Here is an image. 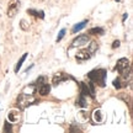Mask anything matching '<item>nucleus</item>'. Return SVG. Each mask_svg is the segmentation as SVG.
<instances>
[{"label":"nucleus","mask_w":133,"mask_h":133,"mask_svg":"<svg viewBox=\"0 0 133 133\" xmlns=\"http://www.w3.org/2000/svg\"><path fill=\"white\" fill-rule=\"evenodd\" d=\"M106 75H107V71L105 69H94L88 74V78L94 84H97L99 86L104 88L106 85V81H105L106 80Z\"/></svg>","instance_id":"obj_1"},{"label":"nucleus","mask_w":133,"mask_h":133,"mask_svg":"<svg viewBox=\"0 0 133 133\" xmlns=\"http://www.w3.org/2000/svg\"><path fill=\"white\" fill-rule=\"evenodd\" d=\"M36 102H37V100L33 97V95H29V94H25V92H21L17 97V106L21 110L26 109L27 106L36 104Z\"/></svg>","instance_id":"obj_2"},{"label":"nucleus","mask_w":133,"mask_h":133,"mask_svg":"<svg viewBox=\"0 0 133 133\" xmlns=\"http://www.w3.org/2000/svg\"><path fill=\"white\" fill-rule=\"evenodd\" d=\"M129 68H131V64H129V61L127 58H121V59L117 61L116 69L118 70V73L123 76L126 80H127V76L129 75Z\"/></svg>","instance_id":"obj_3"},{"label":"nucleus","mask_w":133,"mask_h":133,"mask_svg":"<svg viewBox=\"0 0 133 133\" xmlns=\"http://www.w3.org/2000/svg\"><path fill=\"white\" fill-rule=\"evenodd\" d=\"M79 88H80V95L83 96H90L91 99H95V88H94V83L89 81L86 83H79Z\"/></svg>","instance_id":"obj_4"},{"label":"nucleus","mask_w":133,"mask_h":133,"mask_svg":"<svg viewBox=\"0 0 133 133\" xmlns=\"http://www.w3.org/2000/svg\"><path fill=\"white\" fill-rule=\"evenodd\" d=\"M90 42V37L88 35H80L71 42V47H83Z\"/></svg>","instance_id":"obj_5"},{"label":"nucleus","mask_w":133,"mask_h":133,"mask_svg":"<svg viewBox=\"0 0 133 133\" xmlns=\"http://www.w3.org/2000/svg\"><path fill=\"white\" fill-rule=\"evenodd\" d=\"M19 9H20V1H17V0L12 1L9 5V8H8V16L9 17H14L15 15L17 14Z\"/></svg>","instance_id":"obj_6"},{"label":"nucleus","mask_w":133,"mask_h":133,"mask_svg":"<svg viewBox=\"0 0 133 133\" xmlns=\"http://www.w3.org/2000/svg\"><path fill=\"white\" fill-rule=\"evenodd\" d=\"M91 57V53L88 51V49H85V51H80V52L78 53L75 56V59L78 61V62H83V61H88V59H90Z\"/></svg>","instance_id":"obj_7"},{"label":"nucleus","mask_w":133,"mask_h":133,"mask_svg":"<svg viewBox=\"0 0 133 133\" xmlns=\"http://www.w3.org/2000/svg\"><path fill=\"white\" fill-rule=\"evenodd\" d=\"M38 89V94L42 96H46L49 94V91H51V85L47 84V83H44V84H41L39 86H37Z\"/></svg>","instance_id":"obj_8"},{"label":"nucleus","mask_w":133,"mask_h":133,"mask_svg":"<svg viewBox=\"0 0 133 133\" xmlns=\"http://www.w3.org/2000/svg\"><path fill=\"white\" fill-rule=\"evenodd\" d=\"M68 79V76L64 75L63 73H57L56 75L53 76V84L54 85H58V84H61L62 81H65Z\"/></svg>","instance_id":"obj_9"},{"label":"nucleus","mask_w":133,"mask_h":133,"mask_svg":"<svg viewBox=\"0 0 133 133\" xmlns=\"http://www.w3.org/2000/svg\"><path fill=\"white\" fill-rule=\"evenodd\" d=\"M86 24H88V20H84V21H81V22H78V24H75L74 26H73V29H71V32H73V33L79 32L80 30H83L84 27H85Z\"/></svg>","instance_id":"obj_10"},{"label":"nucleus","mask_w":133,"mask_h":133,"mask_svg":"<svg viewBox=\"0 0 133 133\" xmlns=\"http://www.w3.org/2000/svg\"><path fill=\"white\" fill-rule=\"evenodd\" d=\"M102 112H101V110L100 109H97V110H95L94 112H92V119L95 121L96 123H100V122H102Z\"/></svg>","instance_id":"obj_11"},{"label":"nucleus","mask_w":133,"mask_h":133,"mask_svg":"<svg viewBox=\"0 0 133 133\" xmlns=\"http://www.w3.org/2000/svg\"><path fill=\"white\" fill-rule=\"evenodd\" d=\"M8 118H9V121L11 123H14V122H17V121H19L20 116L16 111H10L9 114H8Z\"/></svg>","instance_id":"obj_12"},{"label":"nucleus","mask_w":133,"mask_h":133,"mask_svg":"<svg viewBox=\"0 0 133 133\" xmlns=\"http://www.w3.org/2000/svg\"><path fill=\"white\" fill-rule=\"evenodd\" d=\"M27 14L33 15V16H36V17H39V19H44V12H43L42 10L37 11V10H35V9H29V10H27Z\"/></svg>","instance_id":"obj_13"},{"label":"nucleus","mask_w":133,"mask_h":133,"mask_svg":"<svg viewBox=\"0 0 133 133\" xmlns=\"http://www.w3.org/2000/svg\"><path fill=\"white\" fill-rule=\"evenodd\" d=\"M89 35H92V36H101L104 35V29L102 27H92V29L89 30Z\"/></svg>","instance_id":"obj_14"},{"label":"nucleus","mask_w":133,"mask_h":133,"mask_svg":"<svg viewBox=\"0 0 133 133\" xmlns=\"http://www.w3.org/2000/svg\"><path fill=\"white\" fill-rule=\"evenodd\" d=\"M27 56H29V53H25V54H22V57L19 59V62H17L16 66H15V73H19V70L21 69V66H22V63L25 62V59L27 58Z\"/></svg>","instance_id":"obj_15"},{"label":"nucleus","mask_w":133,"mask_h":133,"mask_svg":"<svg viewBox=\"0 0 133 133\" xmlns=\"http://www.w3.org/2000/svg\"><path fill=\"white\" fill-rule=\"evenodd\" d=\"M76 105H78L79 107H83V109H86V107H88V102H86L85 96L80 95V97H79V99L76 100Z\"/></svg>","instance_id":"obj_16"},{"label":"nucleus","mask_w":133,"mask_h":133,"mask_svg":"<svg viewBox=\"0 0 133 133\" xmlns=\"http://www.w3.org/2000/svg\"><path fill=\"white\" fill-rule=\"evenodd\" d=\"M112 84H114V86L116 88V89H121V88L123 86V84H122V81H121V78H117V79H115Z\"/></svg>","instance_id":"obj_17"},{"label":"nucleus","mask_w":133,"mask_h":133,"mask_svg":"<svg viewBox=\"0 0 133 133\" xmlns=\"http://www.w3.org/2000/svg\"><path fill=\"white\" fill-rule=\"evenodd\" d=\"M12 131V126H11V123H9L8 121H5L4 123V132H11Z\"/></svg>","instance_id":"obj_18"},{"label":"nucleus","mask_w":133,"mask_h":133,"mask_svg":"<svg viewBox=\"0 0 133 133\" xmlns=\"http://www.w3.org/2000/svg\"><path fill=\"white\" fill-rule=\"evenodd\" d=\"M66 30L65 29H62L61 30V32L58 33V37H57V42H59V41H62V38L64 37V35H65Z\"/></svg>","instance_id":"obj_19"},{"label":"nucleus","mask_w":133,"mask_h":133,"mask_svg":"<svg viewBox=\"0 0 133 133\" xmlns=\"http://www.w3.org/2000/svg\"><path fill=\"white\" fill-rule=\"evenodd\" d=\"M96 49H97V43H96V42H91L90 48H89L88 51H89L90 53H94V52L96 51Z\"/></svg>","instance_id":"obj_20"},{"label":"nucleus","mask_w":133,"mask_h":133,"mask_svg":"<svg viewBox=\"0 0 133 133\" xmlns=\"http://www.w3.org/2000/svg\"><path fill=\"white\" fill-rule=\"evenodd\" d=\"M20 24H21L20 25V27L24 30V31H27V30H29V24H27L25 20H21V22H20Z\"/></svg>","instance_id":"obj_21"},{"label":"nucleus","mask_w":133,"mask_h":133,"mask_svg":"<svg viewBox=\"0 0 133 133\" xmlns=\"http://www.w3.org/2000/svg\"><path fill=\"white\" fill-rule=\"evenodd\" d=\"M119 41L118 39H117V41H114V43H112V48H114V49H116V48H118L119 47Z\"/></svg>","instance_id":"obj_22"},{"label":"nucleus","mask_w":133,"mask_h":133,"mask_svg":"<svg viewBox=\"0 0 133 133\" xmlns=\"http://www.w3.org/2000/svg\"><path fill=\"white\" fill-rule=\"evenodd\" d=\"M127 17H128V14H124V15H123V17H122V21H123V22H124Z\"/></svg>","instance_id":"obj_23"},{"label":"nucleus","mask_w":133,"mask_h":133,"mask_svg":"<svg viewBox=\"0 0 133 133\" xmlns=\"http://www.w3.org/2000/svg\"><path fill=\"white\" fill-rule=\"evenodd\" d=\"M115 1H119V0H115Z\"/></svg>","instance_id":"obj_24"}]
</instances>
